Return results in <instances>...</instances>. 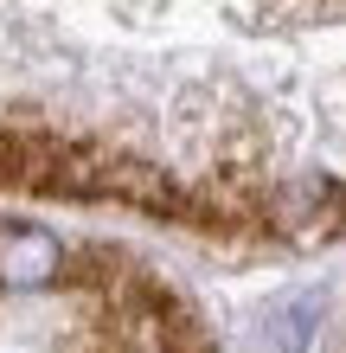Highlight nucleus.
<instances>
[{
    "label": "nucleus",
    "mask_w": 346,
    "mask_h": 353,
    "mask_svg": "<svg viewBox=\"0 0 346 353\" xmlns=\"http://www.w3.org/2000/svg\"><path fill=\"white\" fill-rule=\"evenodd\" d=\"M58 141H45L32 122H0V186H39Z\"/></svg>",
    "instance_id": "4"
},
{
    "label": "nucleus",
    "mask_w": 346,
    "mask_h": 353,
    "mask_svg": "<svg viewBox=\"0 0 346 353\" xmlns=\"http://www.w3.org/2000/svg\"><path fill=\"white\" fill-rule=\"evenodd\" d=\"M270 225L289 244H327L346 232V193L327 174H308V180H289L282 193L270 199Z\"/></svg>",
    "instance_id": "1"
},
{
    "label": "nucleus",
    "mask_w": 346,
    "mask_h": 353,
    "mask_svg": "<svg viewBox=\"0 0 346 353\" xmlns=\"http://www.w3.org/2000/svg\"><path fill=\"white\" fill-rule=\"evenodd\" d=\"M13 46H19V32L0 26V71H13Z\"/></svg>",
    "instance_id": "6"
},
{
    "label": "nucleus",
    "mask_w": 346,
    "mask_h": 353,
    "mask_svg": "<svg viewBox=\"0 0 346 353\" xmlns=\"http://www.w3.org/2000/svg\"><path fill=\"white\" fill-rule=\"evenodd\" d=\"M58 270H65V251H58L52 232H39V225H7V232H0V283L39 289V283H52Z\"/></svg>",
    "instance_id": "2"
},
{
    "label": "nucleus",
    "mask_w": 346,
    "mask_h": 353,
    "mask_svg": "<svg viewBox=\"0 0 346 353\" xmlns=\"http://www.w3.org/2000/svg\"><path fill=\"white\" fill-rule=\"evenodd\" d=\"M103 199L141 205V212H186V193L148 161H103Z\"/></svg>",
    "instance_id": "3"
},
{
    "label": "nucleus",
    "mask_w": 346,
    "mask_h": 353,
    "mask_svg": "<svg viewBox=\"0 0 346 353\" xmlns=\"http://www.w3.org/2000/svg\"><path fill=\"white\" fill-rule=\"evenodd\" d=\"M314 321H321V302L314 296H295L270 315V347L276 353H308L314 347Z\"/></svg>",
    "instance_id": "5"
}]
</instances>
